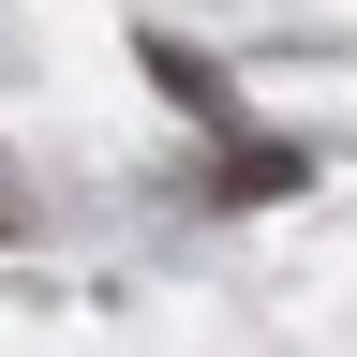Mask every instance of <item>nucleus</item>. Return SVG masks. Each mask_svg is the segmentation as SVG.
I'll return each mask as SVG.
<instances>
[{"instance_id": "obj_1", "label": "nucleus", "mask_w": 357, "mask_h": 357, "mask_svg": "<svg viewBox=\"0 0 357 357\" xmlns=\"http://www.w3.org/2000/svg\"><path fill=\"white\" fill-rule=\"evenodd\" d=\"M149 75H164V105H194V119H223V75L194 60V45H164V30H149Z\"/></svg>"}, {"instance_id": "obj_2", "label": "nucleus", "mask_w": 357, "mask_h": 357, "mask_svg": "<svg viewBox=\"0 0 357 357\" xmlns=\"http://www.w3.org/2000/svg\"><path fill=\"white\" fill-rule=\"evenodd\" d=\"M223 194H238V208H268V194H298V149H238V164H223Z\"/></svg>"}]
</instances>
